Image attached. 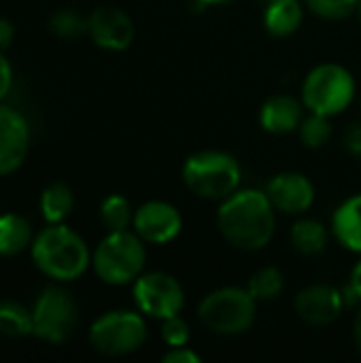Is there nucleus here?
Here are the masks:
<instances>
[{"instance_id":"obj_1","label":"nucleus","mask_w":361,"mask_h":363,"mask_svg":"<svg viewBox=\"0 0 361 363\" xmlns=\"http://www.w3.org/2000/svg\"><path fill=\"white\" fill-rule=\"evenodd\" d=\"M217 230L223 240L245 253L266 249L277 232V208L266 191L236 189L219 202Z\"/></svg>"},{"instance_id":"obj_2","label":"nucleus","mask_w":361,"mask_h":363,"mask_svg":"<svg viewBox=\"0 0 361 363\" xmlns=\"http://www.w3.org/2000/svg\"><path fill=\"white\" fill-rule=\"evenodd\" d=\"M30 253L36 268L57 283L77 281L91 266L89 247L64 223H49V228L38 232L30 245Z\"/></svg>"},{"instance_id":"obj_3","label":"nucleus","mask_w":361,"mask_h":363,"mask_svg":"<svg viewBox=\"0 0 361 363\" xmlns=\"http://www.w3.org/2000/svg\"><path fill=\"white\" fill-rule=\"evenodd\" d=\"M183 183L185 187L202 198L221 202L240 189L243 168L238 160L226 151H198L191 153L183 164Z\"/></svg>"},{"instance_id":"obj_4","label":"nucleus","mask_w":361,"mask_h":363,"mask_svg":"<svg viewBox=\"0 0 361 363\" xmlns=\"http://www.w3.org/2000/svg\"><path fill=\"white\" fill-rule=\"evenodd\" d=\"M145 264V240L130 230L109 232L91 253V266L96 277L113 287L134 283L143 274Z\"/></svg>"},{"instance_id":"obj_5","label":"nucleus","mask_w":361,"mask_h":363,"mask_svg":"<svg viewBox=\"0 0 361 363\" xmlns=\"http://www.w3.org/2000/svg\"><path fill=\"white\" fill-rule=\"evenodd\" d=\"M257 317V300L245 287H219L198 304L200 323L217 336H240Z\"/></svg>"},{"instance_id":"obj_6","label":"nucleus","mask_w":361,"mask_h":363,"mask_svg":"<svg viewBox=\"0 0 361 363\" xmlns=\"http://www.w3.org/2000/svg\"><path fill=\"white\" fill-rule=\"evenodd\" d=\"M355 94L357 85L353 74L340 64L326 62L304 77L300 100L311 113L336 117L353 104Z\"/></svg>"},{"instance_id":"obj_7","label":"nucleus","mask_w":361,"mask_h":363,"mask_svg":"<svg viewBox=\"0 0 361 363\" xmlns=\"http://www.w3.org/2000/svg\"><path fill=\"white\" fill-rule=\"evenodd\" d=\"M147 340V323L140 311H109L89 328V345L106 357H123Z\"/></svg>"},{"instance_id":"obj_8","label":"nucleus","mask_w":361,"mask_h":363,"mask_svg":"<svg viewBox=\"0 0 361 363\" xmlns=\"http://www.w3.org/2000/svg\"><path fill=\"white\" fill-rule=\"evenodd\" d=\"M79 321L74 298L62 287H45L32 308V334L40 340L60 345L70 338Z\"/></svg>"},{"instance_id":"obj_9","label":"nucleus","mask_w":361,"mask_h":363,"mask_svg":"<svg viewBox=\"0 0 361 363\" xmlns=\"http://www.w3.org/2000/svg\"><path fill=\"white\" fill-rule=\"evenodd\" d=\"M132 285L134 304L145 317L164 321L181 315L185 306V291L172 274L143 272Z\"/></svg>"},{"instance_id":"obj_10","label":"nucleus","mask_w":361,"mask_h":363,"mask_svg":"<svg viewBox=\"0 0 361 363\" xmlns=\"http://www.w3.org/2000/svg\"><path fill=\"white\" fill-rule=\"evenodd\" d=\"M132 230L149 245H168L183 230L181 211L166 200H149L134 211Z\"/></svg>"},{"instance_id":"obj_11","label":"nucleus","mask_w":361,"mask_h":363,"mask_svg":"<svg viewBox=\"0 0 361 363\" xmlns=\"http://www.w3.org/2000/svg\"><path fill=\"white\" fill-rule=\"evenodd\" d=\"M296 315L313 328L332 325L345 311V296L326 283H315L298 291L294 300Z\"/></svg>"},{"instance_id":"obj_12","label":"nucleus","mask_w":361,"mask_h":363,"mask_svg":"<svg viewBox=\"0 0 361 363\" xmlns=\"http://www.w3.org/2000/svg\"><path fill=\"white\" fill-rule=\"evenodd\" d=\"M132 17L117 6H98L87 17V34L91 40L106 51H123L134 40Z\"/></svg>"},{"instance_id":"obj_13","label":"nucleus","mask_w":361,"mask_h":363,"mask_svg":"<svg viewBox=\"0 0 361 363\" xmlns=\"http://www.w3.org/2000/svg\"><path fill=\"white\" fill-rule=\"evenodd\" d=\"M266 194L279 213L291 217L304 215L315 202V185L306 174L294 170L281 172L270 179V183L266 185Z\"/></svg>"},{"instance_id":"obj_14","label":"nucleus","mask_w":361,"mask_h":363,"mask_svg":"<svg viewBox=\"0 0 361 363\" xmlns=\"http://www.w3.org/2000/svg\"><path fill=\"white\" fill-rule=\"evenodd\" d=\"M30 149V125L26 117L0 104V177L15 172Z\"/></svg>"},{"instance_id":"obj_15","label":"nucleus","mask_w":361,"mask_h":363,"mask_svg":"<svg viewBox=\"0 0 361 363\" xmlns=\"http://www.w3.org/2000/svg\"><path fill=\"white\" fill-rule=\"evenodd\" d=\"M304 108L302 100L287 94H274L260 108V125L274 136L296 132L304 119Z\"/></svg>"},{"instance_id":"obj_16","label":"nucleus","mask_w":361,"mask_h":363,"mask_svg":"<svg viewBox=\"0 0 361 363\" xmlns=\"http://www.w3.org/2000/svg\"><path fill=\"white\" fill-rule=\"evenodd\" d=\"M332 232L347 251L361 255V194L347 198L334 211Z\"/></svg>"},{"instance_id":"obj_17","label":"nucleus","mask_w":361,"mask_h":363,"mask_svg":"<svg viewBox=\"0 0 361 363\" xmlns=\"http://www.w3.org/2000/svg\"><path fill=\"white\" fill-rule=\"evenodd\" d=\"M304 2L302 0H272L264 11V28L274 38L291 36L300 30L304 21Z\"/></svg>"},{"instance_id":"obj_18","label":"nucleus","mask_w":361,"mask_h":363,"mask_svg":"<svg viewBox=\"0 0 361 363\" xmlns=\"http://www.w3.org/2000/svg\"><path fill=\"white\" fill-rule=\"evenodd\" d=\"M32 245V228L17 213L0 215V257H15Z\"/></svg>"},{"instance_id":"obj_19","label":"nucleus","mask_w":361,"mask_h":363,"mask_svg":"<svg viewBox=\"0 0 361 363\" xmlns=\"http://www.w3.org/2000/svg\"><path fill=\"white\" fill-rule=\"evenodd\" d=\"M291 247L302 253V255H319L328 249V230L321 221L317 219H311V217H304V219H298L294 225H291Z\"/></svg>"},{"instance_id":"obj_20","label":"nucleus","mask_w":361,"mask_h":363,"mask_svg":"<svg viewBox=\"0 0 361 363\" xmlns=\"http://www.w3.org/2000/svg\"><path fill=\"white\" fill-rule=\"evenodd\" d=\"M74 208V194L64 183H51L40 194V215L47 223H64Z\"/></svg>"},{"instance_id":"obj_21","label":"nucleus","mask_w":361,"mask_h":363,"mask_svg":"<svg viewBox=\"0 0 361 363\" xmlns=\"http://www.w3.org/2000/svg\"><path fill=\"white\" fill-rule=\"evenodd\" d=\"M0 334L11 338L32 334V311L15 300H0Z\"/></svg>"},{"instance_id":"obj_22","label":"nucleus","mask_w":361,"mask_h":363,"mask_svg":"<svg viewBox=\"0 0 361 363\" xmlns=\"http://www.w3.org/2000/svg\"><path fill=\"white\" fill-rule=\"evenodd\" d=\"M249 294L257 300V302H272L277 298L283 296L285 291V277L279 268L274 266H266L260 268L247 283Z\"/></svg>"},{"instance_id":"obj_23","label":"nucleus","mask_w":361,"mask_h":363,"mask_svg":"<svg viewBox=\"0 0 361 363\" xmlns=\"http://www.w3.org/2000/svg\"><path fill=\"white\" fill-rule=\"evenodd\" d=\"M100 221L109 232H123L130 230L134 221V208L130 206L128 198L119 194H111L100 204Z\"/></svg>"},{"instance_id":"obj_24","label":"nucleus","mask_w":361,"mask_h":363,"mask_svg":"<svg viewBox=\"0 0 361 363\" xmlns=\"http://www.w3.org/2000/svg\"><path fill=\"white\" fill-rule=\"evenodd\" d=\"M298 134H300V140H302L304 147L321 149V147H326L332 140L334 128L330 123V117L309 111V115L302 119V123L298 128Z\"/></svg>"},{"instance_id":"obj_25","label":"nucleus","mask_w":361,"mask_h":363,"mask_svg":"<svg viewBox=\"0 0 361 363\" xmlns=\"http://www.w3.org/2000/svg\"><path fill=\"white\" fill-rule=\"evenodd\" d=\"M304 6L321 19H345L357 11L360 0H302Z\"/></svg>"},{"instance_id":"obj_26","label":"nucleus","mask_w":361,"mask_h":363,"mask_svg":"<svg viewBox=\"0 0 361 363\" xmlns=\"http://www.w3.org/2000/svg\"><path fill=\"white\" fill-rule=\"evenodd\" d=\"M49 28L53 34H57L62 38H77L79 34L87 32V19H83L79 13H74L70 9H62L51 15Z\"/></svg>"},{"instance_id":"obj_27","label":"nucleus","mask_w":361,"mask_h":363,"mask_svg":"<svg viewBox=\"0 0 361 363\" xmlns=\"http://www.w3.org/2000/svg\"><path fill=\"white\" fill-rule=\"evenodd\" d=\"M162 340L166 342L168 349L172 347H185L191 338V332H189V325L187 321L177 315V317H170V319H164L162 321Z\"/></svg>"},{"instance_id":"obj_28","label":"nucleus","mask_w":361,"mask_h":363,"mask_svg":"<svg viewBox=\"0 0 361 363\" xmlns=\"http://www.w3.org/2000/svg\"><path fill=\"white\" fill-rule=\"evenodd\" d=\"M343 147L347 149L349 155L361 157V121L351 123L345 134H343Z\"/></svg>"},{"instance_id":"obj_29","label":"nucleus","mask_w":361,"mask_h":363,"mask_svg":"<svg viewBox=\"0 0 361 363\" xmlns=\"http://www.w3.org/2000/svg\"><path fill=\"white\" fill-rule=\"evenodd\" d=\"M164 363H200V355L196 351H191L187 345L185 347H172L168 349V353L162 357Z\"/></svg>"},{"instance_id":"obj_30","label":"nucleus","mask_w":361,"mask_h":363,"mask_svg":"<svg viewBox=\"0 0 361 363\" xmlns=\"http://www.w3.org/2000/svg\"><path fill=\"white\" fill-rule=\"evenodd\" d=\"M11 83H13V68L9 64V60L4 57V53L0 51V102L6 98Z\"/></svg>"},{"instance_id":"obj_31","label":"nucleus","mask_w":361,"mask_h":363,"mask_svg":"<svg viewBox=\"0 0 361 363\" xmlns=\"http://www.w3.org/2000/svg\"><path fill=\"white\" fill-rule=\"evenodd\" d=\"M13 36H15L13 23L9 19L0 17V51H4L13 43Z\"/></svg>"},{"instance_id":"obj_32","label":"nucleus","mask_w":361,"mask_h":363,"mask_svg":"<svg viewBox=\"0 0 361 363\" xmlns=\"http://www.w3.org/2000/svg\"><path fill=\"white\" fill-rule=\"evenodd\" d=\"M351 294L361 302V259L351 270Z\"/></svg>"},{"instance_id":"obj_33","label":"nucleus","mask_w":361,"mask_h":363,"mask_svg":"<svg viewBox=\"0 0 361 363\" xmlns=\"http://www.w3.org/2000/svg\"><path fill=\"white\" fill-rule=\"evenodd\" d=\"M353 342H355L357 351L361 353V308L357 311L355 319H353Z\"/></svg>"},{"instance_id":"obj_34","label":"nucleus","mask_w":361,"mask_h":363,"mask_svg":"<svg viewBox=\"0 0 361 363\" xmlns=\"http://www.w3.org/2000/svg\"><path fill=\"white\" fill-rule=\"evenodd\" d=\"M226 2H232V0H196L198 6H213V4H226Z\"/></svg>"},{"instance_id":"obj_35","label":"nucleus","mask_w":361,"mask_h":363,"mask_svg":"<svg viewBox=\"0 0 361 363\" xmlns=\"http://www.w3.org/2000/svg\"><path fill=\"white\" fill-rule=\"evenodd\" d=\"M357 15H360V21H361V0H360V4H357V11H355Z\"/></svg>"},{"instance_id":"obj_36","label":"nucleus","mask_w":361,"mask_h":363,"mask_svg":"<svg viewBox=\"0 0 361 363\" xmlns=\"http://www.w3.org/2000/svg\"><path fill=\"white\" fill-rule=\"evenodd\" d=\"M264 2H266V4H268V2H272V0H264Z\"/></svg>"},{"instance_id":"obj_37","label":"nucleus","mask_w":361,"mask_h":363,"mask_svg":"<svg viewBox=\"0 0 361 363\" xmlns=\"http://www.w3.org/2000/svg\"><path fill=\"white\" fill-rule=\"evenodd\" d=\"M0 336H2V334H0Z\"/></svg>"}]
</instances>
